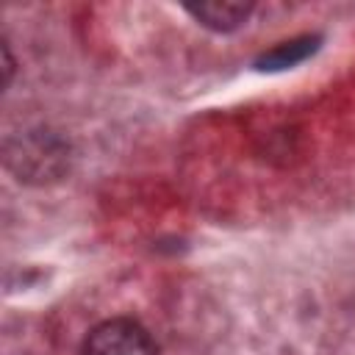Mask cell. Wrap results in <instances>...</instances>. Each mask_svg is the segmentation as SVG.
<instances>
[{"instance_id": "6da1fadb", "label": "cell", "mask_w": 355, "mask_h": 355, "mask_svg": "<svg viewBox=\"0 0 355 355\" xmlns=\"http://www.w3.org/2000/svg\"><path fill=\"white\" fill-rule=\"evenodd\" d=\"M83 355H155V344L139 322L108 319L89 330Z\"/></svg>"}, {"instance_id": "7a4b0ae2", "label": "cell", "mask_w": 355, "mask_h": 355, "mask_svg": "<svg viewBox=\"0 0 355 355\" xmlns=\"http://www.w3.org/2000/svg\"><path fill=\"white\" fill-rule=\"evenodd\" d=\"M186 11L205 28L211 31H236L241 22H247L252 3L241 0H211V3H197L186 6Z\"/></svg>"}, {"instance_id": "3957f363", "label": "cell", "mask_w": 355, "mask_h": 355, "mask_svg": "<svg viewBox=\"0 0 355 355\" xmlns=\"http://www.w3.org/2000/svg\"><path fill=\"white\" fill-rule=\"evenodd\" d=\"M316 50V39H311V36H302V39H294V42H283V44H277L272 53H266L261 61H258V67L261 69H283V67H294L297 61H302L308 53H313Z\"/></svg>"}]
</instances>
